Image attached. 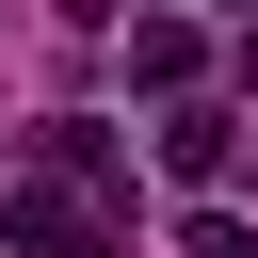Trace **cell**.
<instances>
[{"label":"cell","instance_id":"obj_5","mask_svg":"<svg viewBox=\"0 0 258 258\" xmlns=\"http://www.w3.org/2000/svg\"><path fill=\"white\" fill-rule=\"evenodd\" d=\"M242 81H258V48H242Z\"/></svg>","mask_w":258,"mask_h":258},{"label":"cell","instance_id":"obj_3","mask_svg":"<svg viewBox=\"0 0 258 258\" xmlns=\"http://www.w3.org/2000/svg\"><path fill=\"white\" fill-rule=\"evenodd\" d=\"M129 81L145 97H194V16H129Z\"/></svg>","mask_w":258,"mask_h":258},{"label":"cell","instance_id":"obj_4","mask_svg":"<svg viewBox=\"0 0 258 258\" xmlns=\"http://www.w3.org/2000/svg\"><path fill=\"white\" fill-rule=\"evenodd\" d=\"M177 258H258V226H242V210H194V226H177Z\"/></svg>","mask_w":258,"mask_h":258},{"label":"cell","instance_id":"obj_6","mask_svg":"<svg viewBox=\"0 0 258 258\" xmlns=\"http://www.w3.org/2000/svg\"><path fill=\"white\" fill-rule=\"evenodd\" d=\"M226 16H258V0H226Z\"/></svg>","mask_w":258,"mask_h":258},{"label":"cell","instance_id":"obj_2","mask_svg":"<svg viewBox=\"0 0 258 258\" xmlns=\"http://www.w3.org/2000/svg\"><path fill=\"white\" fill-rule=\"evenodd\" d=\"M226 161H242V113L226 97H177L161 113V177H226Z\"/></svg>","mask_w":258,"mask_h":258},{"label":"cell","instance_id":"obj_1","mask_svg":"<svg viewBox=\"0 0 258 258\" xmlns=\"http://www.w3.org/2000/svg\"><path fill=\"white\" fill-rule=\"evenodd\" d=\"M0 242H16V258H129V226H97L81 177H16V194H0Z\"/></svg>","mask_w":258,"mask_h":258}]
</instances>
